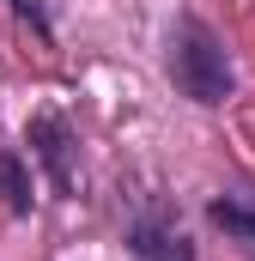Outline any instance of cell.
<instances>
[{"label":"cell","mask_w":255,"mask_h":261,"mask_svg":"<svg viewBox=\"0 0 255 261\" xmlns=\"http://www.w3.org/2000/svg\"><path fill=\"white\" fill-rule=\"evenodd\" d=\"M164 67H170V79H176V91H183L189 103H225V97H231V55H225L219 31H213L207 18H194V12H183V18L170 24V37H164Z\"/></svg>","instance_id":"cell-1"},{"label":"cell","mask_w":255,"mask_h":261,"mask_svg":"<svg viewBox=\"0 0 255 261\" xmlns=\"http://www.w3.org/2000/svg\"><path fill=\"white\" fill-rule=\"evenodd\" d=\"M128 255L134 261H194V243H189V231L176 225V213L146 206V213L128 219Z\"/></svg>","instance_id":"cell-2"},{"label":"cell","mask_w":255,"mask_h":261,"mask_svg":"<svg viewBox=\"0 0 255 261\" xmlns=\"http://www.w3.org/2000/svg\"><path fill=\"white\" fill-rule=\"evenodd\" d=\"M24 146H31V158L49 170V189H55V195H73V128H67L55 110L31 116V128H24Z\"/></svg>","instance_id":"cell-3"},{"label":"cell","mask_w":255,"mask_h":261,"mask_svg":"<svg viewBox=\"0 0 255 261\" xmlns=\"http://www.w3.org/2000/svg\"><path fill=\"white\" fill-rule=\"evenodd\" d=\"M0 206L6 213H31L37 206V182H31V164L18 158V152H0Z\"/></svg>","instance_id":"cell-4"},{"label":"cell","mask_w":255,"mask_h":261,"mask_svg":"<svg viewBox=\"0 0 255 261\" xmlns=\"http://www.w3.org/2000/svg\"><path fill=\"white\" fill-rule=\"evenodd\" d=\"M207 219H213L225 237H237V243H255V200H243V195H219L213 206H207Z\"/></svg>","instance_id":"cell-5"},{"label":"cell","mask_w":255,"mask_h":261,"mask_svg":"<svg viewBox=\"0 0 255 261\" xmlns=\"http://www.w3.org/2000/svg\"><path fill=\"white\" fill-rule=\"evenodd\" d=\"M6 6H12L18 18H31V31H37V37H49V12H43V0H6Z\"/></svg>","instance_id":"cell-6"}]
</instances>
